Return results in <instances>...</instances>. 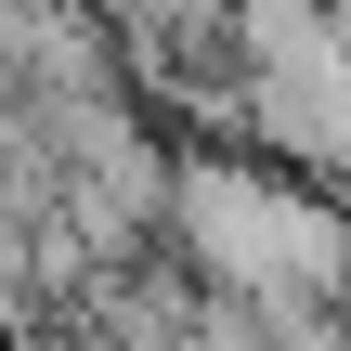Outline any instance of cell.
<instances>
[{
    "label": "cell",
    "instance_id": "obj_1",
    "mask_svg": "<svg viewBox=\"0 0 351 351\" xmlns=\"http://www.w3.org/2000/svg\"><path fill=\"white\" fill-rule=\"evenodd\" d=\"M169 247L195 261V287L221 313H261L287 339H313V300H351V208L274 182V169L182 156L169 169Z\"/></svg>",
    "mask_w": 351,
    "mask_h": 351
}]
</instances>
